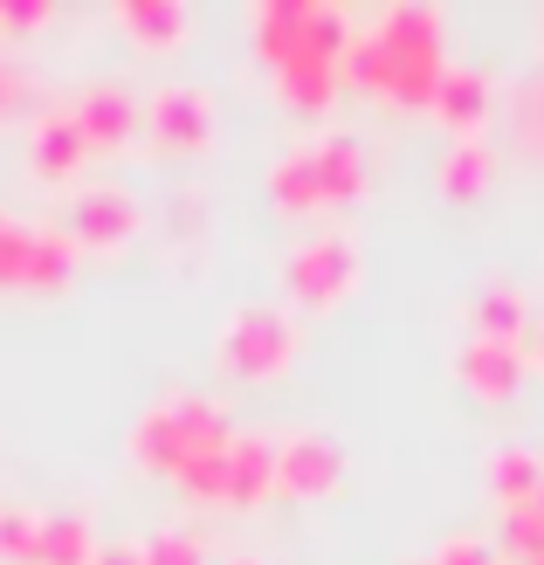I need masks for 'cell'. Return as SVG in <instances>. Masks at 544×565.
<instances>
[{"instance_id": "obj_21", "label": "cell", "mask_w": 544, "mask_h": 565, "mask_svg": "<svg viewBox=\"0 0 544 565\" xmlns=\"http://www.w3.org/2000/svg\"><path fill=\"white\" fill-rule=\"evenodd\" d=\"M70 276H76V242H70V228H49V221H35V248H28V290H63Z\"/></svg>"}, {"instance_id": "obj_36", "label": "cell", "mask_w": 544, "mask_h": 565, "mask_svg": "<svg viewBox=\"0 0 544 565\" xmlns=\"http://www.w3.org/2000/svg\"><path fill=\"white\" fill-rule=\"evenodd\" d=\"M427 565H435V558H427Z\"/></svg>"}, {"instance_id": "obj_23", "label": "cell", "mask_w": 544, "mask_h": 565, "mask_svg": "<svg viewBox=\"0 0 544 565\" xmlns=\"http://www.w3.org/2000/svg\"><path fill=\"white\" fill-rule=\"evenodd\" d=\"M28 248H35V221L0 214V290H28Z\"/></svg>"}, {"instance_id": "obj_16", "label": "cell", "mask_w": 544, "mask_h": 565, "mask_svg": "<svg viewBox=\"0 0 544 565\" xmlns=\"http://www.w3.org/2000/svg\"><path fill=\"white\" fill-rule=\"evenodd\" d=\"M469 338H503V345H524V338H531V310H524L518 282H490V290H476V303H469Z\"/></svg>"}, {"instance_id": "obj_5", "label": "cell", "mask_w": 544, "mask_h": 565, "mask_svg": "<svg viewBox=\"0 0 544 565\" xmlns=\"http://www.w3.org/2000/svg\"><path fill=\"white\" fill-rule=\"evenodd\" d=\"M282 290H290L297 310H338L352 290H359V242L352 235H310L282 256Z\"/></svg>"}, {"instance_id": "obj_6", "label": "cell", "mask_w": 544, "mask_h": 565, "mask_svg": "<svg viewBox=\"0 0 544 565\" xmlns=\"http://www.w3.org/2000/svg\"><path fill=\"white\" fill-rule=\"evenodd\" d=\"M146 125L159 152H207L214 146V90L200 83H159L146 97Z\"/></svg>"}, {"instance_id": "obj_37", "label": "cell", "mask_w": 544, "mask_h": 565, "mask_svg": "<svg viewBox=\"0 0 544 565\" xmlns=\"http://www.w3.org/2000/svg\"><path fill=\"white\" fill-rule=\"evenodd\" d=\"M537 565H544V558H537Z\"/></svg>"}, {"instance_id": "obj_13", "label": "cell", "mask_w": 544, "mask_h": 565, "mask_svg": "<svg viewBox=\"0 0 544 565\" xmlns=\"http://www.w3.org/2000/svg\"><path fill=\"white\" fill-rule=\"evenodd\" d=\"M83 131H76V118H70V104H55V110H42L35 118V131H28V166H35V180H49V186H63L76 166H83Z\"/></svg>"}, {"instance_id": "obj_12", "label": "cell", "mask_w": 544, "mask_h": 565, "mask_svg": "<svg viewBox=\"0 0 544 565\" xmlns=\"http://www.w3.org/2000/svg\"><path fill=\"white\" fill-rule=\"evenodd\" d=\"M435 118L455 131V138H482V118L497 110V90H490V76L482 70H469V63H448V76H441V90H435Z\"/></svg>"}, {"instance_id": "obj_27", "label": "cell", "mask_w": 544, "mask_h": 565, "mask_svg": "<svg viewBox=\"0 0 544 565\" xmlns=\"http://www.w3.org/2000/svg\"><path fill=\"white\" fill-rule=\"evenodd\" d=\"M146 565H207V545L193 531H159V539H146Z\"/></svg>"}, {"instance_id": "obj_14", "label": "cell", "mask_w": 544, "mask_h": 565, "mask_svg": "<svg viewBox=\"0 0 544 565\" xmlns=\"http://www.w3.org/2000/svg\"><path fill=\"white\" fill-rule=\"evenodd\" d=\"M310 166H318V186H324V207H345L365 193V146L352 131H324L318 146H310Z\"/></svg>"}, {"instance_id": "obj_10", "label": "cell", "mask_w": 544, "mask_h": 565, "mask_svg": "<svg viewBox=\"0 0 544 565\" xmlns=\"http://www.w3.org/2000/svg\"><path fill=\"white\" fill-rule=\"evenodd\" d=\"M524 345H503V338H462L455 352V380H462L476 401H510L524 386Z\"/></svg>"}, {"instance_id": "obj_1", "label": "cell", "mask_w": 544, "mask_h": 565, "mask_svg": "<svg viewBox=\"0 0 544 565\" xmlns=\"http://www.w3.org/2000/svg\"><path fill=\"white\" fill-rule=\"evenodd\" d=\"M386 55V104L399 110H427L448 76V55H441V8L435 0H393V8L365 28Z\"/></svg>"}, {"instance_id": "obj_8", "label": "cell", "mask_w": 544, "mask_h": 565, "mask_svg": "<svg viewBox=\"0 0 544 565\" xmlns=\"http://www.w3.org/2000/svg\"><path fill=\"white\" fill-rule=\"evenodd\" d=\"M345 483V448L331 435H282L276 441V490L282 497H331Z\"/></svg>"}, {"instance_id": "obj_7", "label": "cell", "mask_w": 544, "mask_h": 565, "mask_svg": "<svg viewBox=\"0 0 544 565\" xmlns=\"http://www.w3.org/2000/svg\"><path fill=\"white\" fill-rule=\"evenodd\" d=\"M70 118H76V131H83V146L90 152H118V146H131L138 138V125H146V104H138L125 83H83V90L70 97Z\"/></svg>"}, {"instance_id": "obj_28", "label": "cell", "mask_w": 544, "mask_h": 565, "mask_svg": "<svg viewBox=\"0 0 544 565\" xmlns=\"http://www.w3.org/2000/svg\"><path fill=\"white\" fill-rule=\"evenodd\" d=\"M503 552L490 545V539H441V552H435V565H497Z\"/></svg>"}, {"instance_id": "obj_19", "label": "cell", "mask_w": 544, "mask_h": 565, "mask_svg": "<svg viewBox=\"0 0 544 565\" xmlns=\"http://www.w3.org/2000/svg\"><path fill=\"white\" fill-rule=\"evenodd\" d=\"M97 531L83 511H63V518H42V545H35V565H97Z\"/></svg>"}, {"instance_id": "obj_17", "label": "cell", "mask_w": 544, "mask_h": 565, "mask_svg": "<svg viewBox=\"0 0 544 565\" xmlns=\"http://www.w3.org/2000/svg\"><path fill=\"white\" fill-rule=\"evenodd\" d=\"M490 180H497V152L482 146V138H455V146L441 152L435 186L448 193V201H476V193H490Z\"/></svg>"}, {"instance_id": "obj_24", "label": "cell", "mask_w": 544, "mask_h": 565, "mask_svg": "<svg viewBox=\"0 0 544 565\" xmlns=\"http://www.w3.org/2000/svg\"><path fill=\"white\" fill-rule=\"evenodd\" d=\"M173 483L193 497V503H227V441L221 448H207V456H193Z\"/></svg>"}, {"instance_id": "obj_11", "label": "cell", "mask_w": 544, "mask_h": 565, "mask_svg": "<svg viewBox=\"0 0 544 565\" xmlns=\"http://www.w3.org/2000/svg\"><path fill=\"white\" fill-rule=\"evenodd\" d=\"M263 497H276V435L235 428L227 435V503H235V511H255Z\"/></svg>"}, {"instance_id": "obj_2", "label": "cell", "mask_w": 544, "mask_h": 565, "mask_svg": "<svg viewBox=\"0 0 544 565\" xmlns=\"http://www.w3.org/2000/svg\"><path fill=\"white\" fill-rule=\"evenodd\" d=\"M227 435V407L207 401V393H159V401L131 420V462L152 469V476H180L193 456H207V448H221Z\"/></svg>"}, {"instance_id": "obj_29", "label": "cell", "mask_w": 544, "mask_h": 565, "mask_svg": "<svg viewBox=\"0 0 544 565\" xmlns=\"http://www.w3.org/2000/svg\"><path fill=\"white\" fill-rule=\"evenodd\" d=\"M28 97H35V76H28L21 63H0V118H8V110H21Z\"/></svg>"}, {"instance_id": "obj_3", "label": "cell", "mask_w": 544, "mask_h": 565, "mask_svg": "<svg viewBox=\"0 0 544 565\" xmlns=\"http://www.w3.org/2000/svg\"><path fill=\"white\" fill-rule=\"evenodd\" d=\"M352 14L331 8V0H263L255 8V55L282 76L297 63H331L345 70V49H352Z\"/></svg>"}, {"instance_id": "obj_22", "label": "cell", "mask_w": 544, "mask_h": 565, "mask_svg": "<svg viewBox=\"0 0 544 565\" xmlns=\"http://www.w3.org/2000/svg\"><path fill=\"white\" fill-rule=\"evenodd\" d=\"M338 83H345V70H331V63H297V70L276 76V97L290 104V110H324V104L338 97Z\"/></svg>"}, {"instance_id": "obj_35", "label": "cell", "mask_w": 544, "mask_h": 565, "mask_svg": "<svg viewBox=\"0 0 544 565\" xmlns=\"http://www.w3.org/2000/svg\"><path fill=\"white\" fill-rule=\"evenodd\" d=\"M537 511H544V490H537Z\"/></svg>"}, {"instance_id": "obj_26", "label": "cell", "mask_w": 544, "mask_h": 565, "mask_svg": "<svg viewBox=\"0 0 544 565\" xmlns=\"http://www.w3.org/2000/svg\"><path fill=\"white\" fill-rule=\"evenodd\" d=\"M42 511H0V565H35Z\"/></svg>"}, {"instance_id": "obj_25", "label": "cell", "mask_w": 544, "mask_h": 565, "mask_svg": "<svg viewBox=\"0 0 544 565\" xmlns=\"http://www.w3.org/2000/svg\"><path fill=\"white\" fill-rule=\"evenodd\" d=\"M503 552L518 558V565H537L544 558V511H537V503L503 511Z\"/></svg>"}, {"instance_id": "obj_31", "label": "cell", "mask_w": 544, "mask_h": 565, "mask_svg": "<svg viewBox=\"0 0 544 565\" xmlns=\"http://www.w3.org/2000/svg\"><path fill=\"white\" fill-rule=\"evenodd\" d=\"M49 0H0V28H42Z\"/></svg>"}, {"instance_id": "obj_33", "label": "cell", "mask_w": 544, "mask_h": 565, "mask_svg": "<svg viewBox=\"0 0 544 565\" xmlns=\"http://www.w3.org/2000/svg\"><path fill=\"white\" fill-rule=\"evenodd\" d=\"M524 359H537V365H544V324H531V338H524Z\"/></svg>"}, {"instance_id": "obj_4", "label": "cell", "mask_w": 544, "mask_h": 565, "mask_svg": "<svg viewBox=\"0 0 544 565\" xmlns=\"http://www.w3.org/2000/svg\"><path fill=\"white\" fill-rule=\"evenodd\" d=\"M297 318L282 303H242V310H227V324L214 338V365L227 380H282L290 373V359H297Z\"/></svg>"}, {"instance_id": "obj_9", "label": "cell", "mask_w": 544, "mask_h": 565, "mask_svg": "<svg viewBox=\"0 0 544 565\" xmlns=\"http://www.w3.org/2000/svg\"><path fill=\"white\" fill-rule=\"evenodd\" d=\"M138 235V201L125 186H83L70 207V242L76 248H125Z\"/></svg>"}, {"instance_id": "obj_30", "label": "cell", "mask_w": 544, "mask_h": 565, "mask_svg": "<svg viewBox=\"0 0 544 565\" xmlns=\"http://www.w3.org/2000/svg\"><path fill=\"white\" fill-rule=\"evenodd\" d=\"M518 131H524V146H544V83L518 97Z\"/></svg>"}, {"instance_id": "obj_15", "label": "cell", "mask_w": 544, "mask_h": 565, "mask_svg": "<svg viewBox=\"0 0 544 565\" xmlns=\"http://www.w3.org/2000/svg\"><path fill=\"white\" fill-rule=\"evenodd\" d=\"M110 21H118L138 49H180L193 35V14L180 8V0H118Z\"/></svg>"}, {"instance_id": "obj_34", "label": "cell", "mask_w": 544, "mask_h": 565, "mask_svg": "<svg viewBox=\"0 0 544 565\" xmlns=\"http://www.w3.org/2000/svg\"><path fill=\"white\" fill-rule=\"evenodd\" d=\"M227 565H269V558H227Z\"/></svg>"}, {"instance_id": "obj_32", "label": "cell", "mask_w": 544, "mask_h": 565, "mask_svg": "<svg viewBox=\"0 0 544 565\" xmlns=\"http://www.w3.org/2000/svg\"><path fill=\"white\" fill-rule=\"evenodd\" d=\"M97 565H146V545L118 539V545H97Z\"/></svg>"}, {"instance_id": "obj_18", "label": "cell", "mask_w": 544, "mask_h": 565, "mask_svg": "<svg viewBox=\"0 0 544 565\" xmlns=\"http://www.w3.org/2000/svg\"><path fill=\"white\" fill-rule=\"evenodd\" d=\"M269 201H276L282 214H318V207H324V186H318V166H310V146L282 152V159L269 166Z\"/></svg>"}, {"instance_id": "obj_20", "label": "cell", "mask_w": 544, "mask_h": 565, "mask_svg": "<svg viewBox=\"0 0 544 565\" xmlns=\"http://www.w3.org/2000/svg\"><path fill=\"white\" fill-rule=\"evenodd\" d=\"M537 490H544V462L531 456V448H497V456H490V497H497V511L537 503Z\"/></svg>"}]
</instances>
